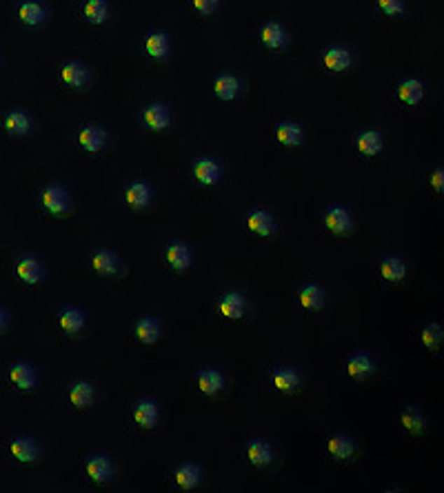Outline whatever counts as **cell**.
Listing matches in <instances>:
<instances>
[{"mask_svg":"<svg viewBox=\"0 0 444 493\" xmlns=\"http://www.w3.org/2000/svg\"><path fill=\"white\" fill-rule=\"evenodd\" d=\"M104 138H107L104 129L94 127V125H87V127L81 129V132H78V142H81V147L85 151H91V153L104 149Z\"/></svg>","mask_w":444,"mask_h":493,"instance_id":"6da1fadb","label":"cell"},{"mask_svg":"<svg viewBox=\"0 0 444 493\" xmlns=\"http://www.w3.org/2000/svg\"><path fill=\"white\" fill-rule=\"evenodd\" d=\"M244 311H247V300H244V296L240 291H229V293L222 296L220 314L225 316V318L238 320V318L244 316Z\"/></svg>","mask_w":444,"mask_h":493,"instance_id":"7a4b0ae2","label":"cell"},{"mask_svg":"<svg viewBox=\"0 0 444 493\" xmlns=\"http://www.w3.org/2000/svg\"><path fill=\"white\" fill-rule=\"evenodd\" d=\"M247 227L254 233H258V236H271V233L276 231V220L265 209H254L247 216Z\"/></svg>","mask_w":444,"mask_h":493,"instance_id":"3957f363","label":"cell"},{"mask_svg":"<svg viewBox=\"0 0 444 493\" xmlns=\"http://www.w3.org/2000/svg\"><path fill=\"white\" fill-rule=\"evenodd\" d=\"M375 371V365L369 354H354L347 360V373L354 380H364Z\"/></svg>","mask_w":444,"mask_h":493,"instance_id":"277c9868","label":"cell"},{"mask_svg":"<svg viewBox=\"0 0 444 493\" xmlns=\"http://www.w3.org/2000/svg\"><path fill=\"white\" fill-rule=\"evenodd\" d=\"M41 198H43L45 209H49L51 214H62V211H67V207H69L67 191H64L62 187H58V185L47 187Z\"/></svg>","mask_w":444,"mask_h":493,"instance_id":"5b68a950","label":"cell"},{"mask_svg":"<svg viewBox=\"0 0 444 493\" xmlns=\"http://www.w3.org/2000/svg\"><path fill=\"white\" fill-rule=\"evenodd\" d=\"M9 449L20 462H34L38 456H41V449H38V445L34 443L32 438H25V436H18V438L11 440Z\"/></svg>","mask_w":444,"mask_h":493,"instance_id":"8992f818","label":"cell"},{"mask_svg":"<svg viewBox=\"0 0 444 493\" xmlns=\"http://www.w3.org/2000/svg\"><path fill=\"white\" fill-rule=\"evenodd\" d=\"M16 274L22 282H27V284H34L43 278V265L36 261L34 256H25L18 261L16 265Z\"/></svg>","mask_w":444,"mask_h":493,"instance_id":"52a82bcc","label":"cell"},{"mask_svg":"<svg viewBox=\"0 0 444 493\" xmlns=\"http://www.w3.org/2000/svg\"><path fill=\"white\" fill-rule=\"evenodd\" d=\"M9 378H11V382H14L18 389H34L36 382H38L36 369L32 365H27V362H18V365L11 367Z\"/></svg>","mask_w":444,"mask_h":493,"instance_id":"ba28073f","label":"cell"},{"mask_svg":"<svg viewBox=\"0 0 444 493\" xmlns=\"http://www.w3.org/2000/svg\"><path fill=\"white\" fill-rule=\"evenodd\" d=\"M193 176L198 178L202 185H216L220 178V167L214 158H200L193 165Z\"/></svg>","mask_w":444,"mask_h":493,"instance_id":"9c48e42d","label":"cell"},{"mask_svg":"<svg viewBox=\"0 0 444 493\" xmlns=\"http://www.w3.org/2000/svg\"><path fill=\"white\" fill-rule=\"evenodd\" d=\"M142 120H145V125L153 129V132H162L169 125V120H172V113H169L165 105H149L145 113H142Z\"/></svg>","mask_w":444,"mask_h":493,"instance_id":"30bf717a","label":"cell"},{"mask_svg":"<svg viewBox=\"0 0 444 493\" xmlns=\"http://www.w3.org/2000/svg\"><path fill=\"white\" fill-rule=\"evenodd\" d=\"M125 200L129 207H134V209H142V207H147L149 200H151V189L147 183H134L129 185L127 191H125Z\"/></svg>","mask_w":444,"mask_h":493,"instance_id":"8fae6325","label":"cell"},{"mask_svg":"<svg viewBox=\"0 0 444 493\" xmlns=\"http://www.w3.org/2000/svg\"><path fill=\"white\" fill-rule=\"evenodd\" d=\"M167 261L178 271L187 269L191 265V249L182 242H172L167 246Z\"/></svg>","mask_w":444,"mask_h":493,"instance_id":"7c38bea8","label":"cell"},{"mask_svg":"<svg viewBox=\"0 0 444 493\" xmlns=\"http://www.w3.org/2000/svg\"><path fill=\"white\" fill-rule=\"evenodd\" d=\"M247 456H249V460L256 466H267L273 460V451L265 440H249V445H247Z\"/></svg>","mask_w":444,"mask_h":493,"instance_id":"4fadbf2b","label":"cell"},{"mask_svg":"<svg viewBox=\"0 0 444 493\" xmlns=\"http://www.w3.org/2000/svg\"><path fill=\"white\" fill-rule=\"evenodd\" d=\"M324 223L331 231L342 233L351 227V214H349V209H345V207H331V209L324 214Z\"/></svg>","mask_w":444,"mask_h":493,"instance_id":"5bb4252c","label":"cell"},{"mask_svg":"<svg viewBox=\"0 0 444 493\" xmlns=\"http://www.w3.org/2000/svg\"><path fill=\"white\" fill-rule=\"evenodd\" d=\"M111 462L109 458H104V456H91L87 460V473L89 478L94 480V482H104V480H109L111 478Z\"/></svg>","mask_w":444,"mask_h":493,"instance_id":"9a60e30c","label":"cell"},{"mask_svg":"<svg viewBox=\"0 0 444 493\" xmlns=\"http://www.w3.org/2000/svg\"><path fill=\"white\" fill-rule=\"evenodd\" d=\"M134 420L140 426H153L158 422V405L153 400H140L134 411Z\"/></svg>","mask_w":444,"mask_h":493,"instance_id":"2e32d148","label":"cell"},{"mask_svg":"<svg viewBox=\"0 0 444 493\" xmlns=\"http://www.w3.org/2000/svg\"><path fill=\"white\" fill-rule=\"evenodd\" d=\"M222 384H225V378H222V373L216 371V369H202L198 373V387H200V391L207 394V396H214L218 394Z\"/></svg>","mask_w":444,"mask_h":493,"instance_id":"e0dca14e","label":"cell"},{"mask_svg":"<svg viewBox=\"0 0 444 493\" xmlns=\"http://www.w3.org/2000/svg\"><path fill=\"white\" fill-rule=\"evenodd\" d=\"M305 132H303V127L296 125V123H289V120H284L276 127V138L282 142V145H289V147H296L300 145V140H303Z\"/></svg>","mask_w":444,"mask_h":493,"instance_id":"ac0fdd59","label":"cell"},{"mask_svg":"<svg viewBox=\"0 0 444 493\" xmlns=\"http://www.w3.org/2000/svg\"><path fill=\"white\" fill-rule=\"evenodd\" d=\"M260 38H263V43L271 49H280L286 43V34L282 29V25H278V22L263 25V29H260Z\"/></svg>","mask_w":444,"mask_h":493,"instance_id":"d6986e66","label":"cell"},{"mask_svg":"<svg viewBox=\"0 0 444 493\" xmlns=\"http://www.w3.org/2000/svg\"><path fill=\"white\" fill-rule=\"evenodd\" d=\"M58 322H60V327L67 333H78L85 327V314H83V311L74 309V307H67V309L60 311Z\"/></svg>","mask_w":444,"mask_h":493,"instance_id":"ffe728a7","label":"cell"},{"mask_svg":"<svg viewBox=\"0 0 444 493\" xmlns=\"http://www.w3.org/2000/svg\"><path fill=\"white\" fill-rule=\"evenodd\" d=\"M60 76H62V81L67 83L69 87H83V85L89 81L87 69L83 67V64H78V62L62 64V67H60Z\"/></svg>","mask_w":444,"mask_h":493,"instance_id":"44dd1931","label":"cell"},{"mask_svg":"<svg viewBox=\"0 0 444 493\" xmlns=\"http://www.w3.org/2000/svg\"><path fill=\"white\" fill-rule=\"evenodd\" d=\"M69 400L74 402L78 409L89 407L91 402H94V387H91L89 382H85V380L74 382L71 389H69Z\"/></svg>","mask_w":444,"mask_h":493,"instance_id":"7402d4cb","label":"cell"},{"mask_svg":"<svg viewBox=\"0 0 444 493\" xmlns=\"http://www.w3.org/2000/svg\"><path fill=\"white\" fill-rule=\"evenodd\" d=\"M298 298H300V303H303V307L313 309V311L322 309L324 305V291L320 284H305V287L300 289Z\"/></svg>","mask_w":444,"mask_h":493,"instance_id":"603a6c76","label":"cell"},{"mask_svg":"<svg viewBox=\"0 0 444 493\" xmlns=\"http://www.w3.org/2000/svg\"><path fill=\"white\" fill-rule=\"evenodd\" d=\"M18 16H20L22 22H27V25H32V27H36V25H41L45 20L47 11L41 3H36V0H27V3L20 5Z\"/></svg>","mask_w":444,"mask_h":493,"instance_id":"cb8c5ba5","label":"cell"},{"mask_svg":"<svg viewBox=\"0 0 444 493\" xmlns=\"http://www.w3.org/2000/svg\"><path fill=\"white\" fill-rule=\"evenodd\" d=\"M324 64L331 71H342L351 64V54L342 47H329L324 51Z\"/></svg>","mask_w":444,"mask_h":493,"instance_id":"d4e9b609","label":"cell"},{"mask_svg":"<svg viewBox=\"0 0 444 493\" xmlns=\"http://www.w3.org/2000/svg\"><path fill=\"white\" fill-rule=\"evenodd\" d=\"M271 375H273V384H276V389H280V391H293L300 384V373L289 367H280Z\"/></svg>","mask_w":444,"mask_h":493,"instance_id":"484cf974","label":"cell"},{"mask_svg":"<svg viewBox=\"0 0 444 493\" xmlns=\"http://www.w3.org/2000/svg\"><path fill=\"white\" fill-rule=\"evenodd\" d=\"M136 335L147 345L155 342L158 340V335H160V322L155 318H140L136 322Z\"/></svg>","mask_w":444,"mask_h":493,"instance_id":"4316f807","label":"cell"},{"mask_svg":"<svg viewBox=\"0 0 444 493\" xmlns=\"http://www.w3.org/2000/svg\"><path fill=\"white\" fill-rule=\"evenodd\" d=\"M169 36L162 34V32H155V34H149L147 41H145V49L151 58H165V54L169 51Z\"/></svg>","mask_w":444,"mask_h":493,"instance_id":"83f0119b","label":"cell"},{"mask_svg":"<svg viewBox=\"0 0 444 493\" xmlns=\"http://www.w3.org/2000/svg\"><path fill=\"white\" fill-rule=\"evenodd\" d=\"M214 92L220 100H233L240 92V83L233 76H220L214 85Z\"/></svg>","mask_w":444,"mask_h":493,"instance_id":"f1b7e54d","label":"cell"},{"mask_svg":"<svg viewBox=\"0 0 444 493\" xmlns=\"http://www.w3.org/2000/svg\"><path fill=\"white\" fill-rule=\"evenodd\" d=\"M91 265L98 271V274H104V276H113L116 271H118V258H116L111 251H98L91 258Z\"/></svg>","mask_w":444,"mask_h":493,"instance_id":"f546056e","label":"cell"},{"mask_svg":"<svg viewBox=\"0 0 444 493\" xmlns=\"http://www.w3.org/2000/svg\"><path fill=\"white\" fill-rule=\"evenodd\" d=\"M176 482L182 489H193L200 485V469L195 464H182L176 469Z\"/></svg>","mask_w":444,"mask_h":493,"instance_id":"4dcf8cb0","label":"cell"},{"mask_svg":"<svg viewBox=\"0 0 444 493\" xmlns=\"http://www.w3.org/2000/svg\"><path fill=\"white\" fill-rule=\"evenodd\" d=\"M326 447H329V453H331L333 458H340V460L349 458L351 453L356 451L354 440H349L347 436H331L329 443H326Z\"/></svg>","mask_w":444,"mask_h":493,"instance_id":"1f68e13d","label":"cell"},{"mask_svg":"<svg viewBox=\"0 0 444 493\" xmlns=\"http://www.w3.org/2000/svg\"><path fill=\"white\" fill-rule=\"evenodd\" d=\"M5 127H7V132L16 134V136H22V134H27L29 129H32V120H29L27 113L11 111V113L5 116Z\"/></svg>","mask_w":444,"mask_h":493,"instance_id":"d6a6232c","label":"cell"},{"mask_svg":"<svg viewBox=\"0 0 444 493\" xmlns=\"http://www.w3.org/2000/svg\"><path fill=\"white\" fill-rule=\"evenodd\" d=\"M382 138L377 132H362L358 134V149L364 153V155H375L382 151Z\"/></svg>","mask_w":444,"mask_h":493,"instance_id":"836d02e7","label":"cell"},{"mask_svg":"<svg viewBox=\"0 0 444 493\" xmlns=\"http://www.w3.org/2000/svg\"><path fill=\"white\" fill-rule=\"evenodd\" d=\"M398 96H400V100L407 102V105H417V102H420L422 96H424L422 83H417V81H404V83L398 87Z\"/></svg>","mask_w":444,"mask_h":493,"instance_id":"e575fe53","label":"cell"},{"mask_svg":"<svg viewBox=\"0 0 444 493\" xmlns=\"http://www.w3.org/2000/svg\"><path fill=\"white\" fill-rule=\"evenodd\" d=\"M402 426L407 431L411 433H422L424 431V420H422V413L420 409H415V407H407L402 411Z\"/></svg>","mask_w":444,"mask_h":493,"instance_id":"d590c367","label":"cell"},{"mask_svg":"<svg viewBox=\"0 0 444 493\" xmlns=\"http://www.w3.org/2000/svg\"><path fill=\"white\" fill-rule=\"evenodd\" d=\"M380 274L387 280H402L404 274H407V267H404V263L398 261V258H384L380 263Z\"/></svg>","mask_w":444,"mask_h":493,"instance_id":"8d00e7d4","label":"cell"},{"mask_svg":"<svg viewBox=\"0 0 444 493\" xmlns=\"http://www.w3.org/2000/svg\"><path fill=\"white\" fill-rule=\"evenodd\" d=\"M85 16H87L91 22L100 25V22L107 20L109 7H107V3H104V0H87V3H85Z\"/></svg>","mask_w":444,"mask_h":493,"instance_id":"74e56055","label":"cell"},{"mask_svg":"<svg viewBox=\"0 0 444 493\" xmlns=\"http://www.w3.org/2000/svg\"><path fill=\"white\" fill-rule=\"evenodd\" d=\"M442 340V329H440V324H426V327L422 329V342L429 347V349H433L438 347Z\"/></svg>","mask_w":444,"mask_h":493,"instance_id":"f35d334b","label":"cell"},{"mask_svg":"<svg viewBox=\"0 0 444 493\" xmlns=\"http://www.w3.org/2000/svg\"><path fill=\"white\" fill-rule=\"evenodd\" d=\"M377 5H380V9L384 11L387 16H398V14H402V9H404L402 0H377Z\"/></svg>","mask_w":444,"mask_h":493,"instance_id":"ab89813d","label":"cell"},{"mask_svg":"<svg viewBox=\"0 0 444 493\" xmlns=\"http://www.w3.org/2000/svg\"><path fill=\"white\" fill-rule=\"evenodd\" d=\"M191 3L200 14H214V11L218 9V0H191Z\"/></svg>","mask_w":444,"mask_h":493,"instance_id":"60d3db41","label":"cell"},{"mask_svg":"<svg viewBox=\"0 0 444 493\" xmlns=\"http://www.w3.org/2000/svg\"><path fill=\"white\" fill-rule=\"evenodd\" d=\"M431 185H433L440 193L444 191V172L442 169H436L433 176H431Z\"/></svg>","mask_w":444,"mask_h":493,"instance_id":"b9f144b4","label":"cell"},{"mask_svg":"<svg viewBox=\"0 0 444 493\" xmlns=\"http://www.w3.org/2000/svg\"><path fill=\"white\" fill-rule=\"evenodd\" d=\"M7 327V316H5V311L0 309V331H3Z\"/></svg>","mask_w":444,"mask_h":493,"instance_id":"7bdbcfd3","label":"cell"}]
</instances>
